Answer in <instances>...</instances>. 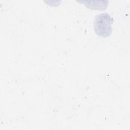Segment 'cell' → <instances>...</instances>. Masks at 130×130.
<instances>
[{
	"label": "cell",
	"mask_w": 130,
	"mask_h": 130,
	"mask_svg": "<svg viewBox=\"0 0 130 130\" xmlns=\"http://www.w3.org/2000/svg\"><path fill=\"white\" fill-rule=\"evenodd\" d=\"M113 18L110 14L103 13L97 15L93 22V27L95 34L100 37L107 38L112 32Z\"/></svg>",
	"instance_id": "cell-1"
}]
</instances>
